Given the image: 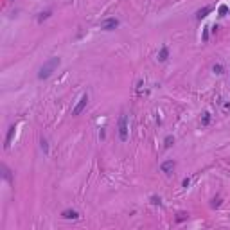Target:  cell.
<instances>
[{"mask_svg":"<svg viewBox=\"0 0 230 230\" xmlns=\"http://www.w3.org/2000/svg\"><path fill=\"white\" fill-rule=\"evenodd\" d=\"M151 203L153 205H162V198L160 196H151Z\"/></svg>","mask_w":230,"mask_h":230,"instance_id":"ac0fdd59","label":"cell"},{"mask_svg":"<svg viewBox=\"0 0 230 230\" xmlns=\"http://www.w3.org/2000/svg\"><path fill=\"white\" fill-rule=\"evenodd\" d=\"M119 138L122 142L128 140V117L124 113L119 117Z\"/></svg>","mask_w":230,"mask_h":230,"instance_id":"7a4b0ae2","label":"cell"},{"mask_svg":"<svg viewBox=\"0 0 230 230\" xmlns=\"http://www.w3.org/2000/svg\"><path fill=\"white\" fill-rule=\"evenodd\" d=\"M212 6H205V7H201V9H198V13H196V18L198 20H203V18H207L210 13H212Z\"/></svg>","mask_w":230,"mask_h":230,"instance_id":"8992f818","label":"cell"},{"mask_svg":"<svg viewBox=\"0 0 230 230\" xmlns=\"http://www.w3.org/2000/svg\"><path fill=\"white\" fill-rule=\"evenodd\" d=\"M167 58H169V47L164 45L162 49H160V52H158V61H160V63H165Z\"/></svg>","mask_w":230,"mask_h":230,"instance_id":"ba28073f","label":"cell"},{"mask_svg":"<svg viewBox=\"0 0 230 230\" xmlns=\"http://www.w3.org/2000/svg\"><path fill=\"white\" fill-rule=\"evenodd\" d=\"M13 137H15V126H11V128L7 129V135H6V144H4V147H6V149H9V147H11V140H13Z\"/></svg>","mask_w":230,"mask_h":230,"instance_id":"9c48e42d","label":"cell"},{"mask_svg":"<svg viewBox=\"0 0 230 230\" xmlns=\"http://www.w3.org/2000/svg\"><path fill=\"white\" fill-rule=\"evenodd\" d=\"M201 124H203V126H209V124H210V113H203V117H201Z\"/></svg>","mask_w":230,"mask_h":230,"instance_id":"2e32d148","label":"cell"},{"mask_svg":"<svg viewBox=\"0 0 230 230\" xmlns=\"http://www.w3.org/2000/svg\"><path fill=\"white\" fill-rule=\"evenodd\" d=\"M61 218H63V219H77V218H79V212L74 210V209H67V210L61 212Z\"/></svg>","mask_w":230,"mask_h":230,"instance_id":"52a82bcc","label":"cell"},{"mask_svg":"<svg viewBox=\"0 0 230 230\" xmlns=\"http://www.w3.org/2000/svg\"><path fill=\"white\" fill-rule=\"evenodd\" d=\"M40 147H42L43 155L49 156V142H47V138H42V140H40Z\"/></svg>","mask_w":230,"mask_h":230,"instance_id":"8fae6325","label":"cell"},{"mask_svg":"<svg viewBox=\"0 0 230 230\" xmlns=\"http://www.w3.org/2000/svg\"><path fill=\"white\" fill-rule=\"evenodd\" d=\"M227 13H228V6H227V4H221V6L218 7V15L223 18V16H227Z\"/></svg>","mask_w":230,"mask_h":230,"instance_id":"4fadbf2b","label":"cell"},{"mask_svg":"<svg viewBox=\"0 0 230 230\" xmlns=\"http://www.w3.org/2000/svg\"><path fill=\"white\" fill-rule=\"evenodd\" d=\"M209 29H210V27H203V36H201L203 43H207V42H209Z\"/></svg>","mask_w":230,"mask_h":230,"instance_id":"e0dca14e","label":"cell"},{"mask_svg":"<svg viewBox=\"0 0 230 230\" xmlns=\"http://www.w3.org/2000/svg\"><path fill=\"white\" fill-rule=\"evenodd\" d=\"M117 27H119V20H117V18H106L101 24V29L102 31H108V33H110V31H115Z\"/></svg>","mask_w":230,"mask_h":230,"instance_id":"277c9868","label":"cell"},{"mask_svg":"<svg viewBox=\"0 0 230 230\" xmlns=\"http://www.w3.org/2000/svg\"><path fill=\"white\" fill-rule=\"evenodd\" d=\"M212 72L216 74V76H221V74H225V68H223L221 63H216V65L212 67Z\"/></svg>","mask_w":230,"mask_h":230,"instance_id":"7c38bea8","label":"cell"},{"mask_svg":"<svg viewBox=\"0 0 230 230\" xmlns=\"http://www.w3.org/2000/svg\"><path fill=\"white\" fill-rule=\"evenodd\" d=\"M51 15H52V11H51V9H49V11H45V13H40V16H38V22L42 24L43 20H47V18L51 16Z\"/></svg>","mask_w":230,"mask_h":230,"instance_id":"5bb4252c","label":"cell"},{"mask_svg":"<svg viewBox=\"0 0 230 230\" xmlns=\"http://www.w3.org/2000/svg\"><path fill=\"white\" fill-rule=\"evenodd\" d=\"M183 219H187V214H180V216H178V218H176V221H183Z\"/></svg>","mask_w":230,"mask_h":230,"instance_id":"7402d4cb","label":"cell"},{"mask_svg":"<svg viewBox=\"0 0 230 230\" xmlns=\"http://www.w3.org/2000/svg\"><path fill=\"white\" fill-rule=\"evenodd\" d=\"M210 29H212V33L216 34V33H218V29H219V25H218V24H214V25L210 27Z\"/></svg>","mask_w":230,"mask_h":230,"instance_id":"603a6c76","label":"cell"},{"mask_svg":"<svg viewBox=\"0 0 230 230\" xmlns=\"http://www.w3.org/2000/svg\"><path fill=\"white\" fill-rule=\"evenodd\" d=\"M189 185H191V178L187 176V178H183V182H182V187H183V189H187Z\"/></svg>","mask_w":230,"mask_h":230,"instance_id":"ffe728a7","label":"cell"},{"mask_svg":"<svg viewBox=\"0 0 230 230\" xmlns=\"http://www.w3.org/2000/svg\"><path fill=\"white\" fill-rule=\"evenodd\" d=\"M174 167H176V162H174V160H165V162H162V165H160V171L165 173V174H171Z\"/></svg>","mask_w":230,"mask_h":230,"instance_id":"5b68a950","label":"cell"},{"mask_svg":"<svg viewBox=\"0 0 230 230\" xmlns=\"http://www.w3.org/2000/svg\"><path fill=\"white\" fill-rule=\"evenodd\" d=\"M60 63H61L60 58H51V60H47L42 65L40 72H38V79H40V81H43V79H49V77L54 74V70L60 67Z\"/></svg>","mask_w":230,"mask_h":230,"instance_id":"6da1fadb","label":"cell"},{"mask_svg":"<svg viewBox=\"0 0 230 230\" xmlns=\"http://www.w3.org/2000/svg\"><path fill=\"white\" fill-rule=\"evenodd\" d=\"M86 104H88V94H83V95H81V99H79V102H77L76 106H74V110H72V115H74V117L81 115V111L86 108Z\"/></svg>","mask_w":230,"mask_h":230,"instance_id":"3957f363","label":"cell"},{"mask_svg":"<svg viewBox=\"0 0 230 230\" xmlns=\"http://www.w3.org/2000/svg\"><path fill=\"white\" fill-rule=\"evenodd\" d=\"M2 171H4V178L7 180V183L13 185V174H11V171H9L7 165H2Z\"/></svg>","mask_w":230,"mask_h":230,"instance_id":"30bf717a","label":"cell"},{"mask_svg":"<svg viewBox=\"0 0 230 230\" xmlns=\"http://www.w3.org/2000/svg\"><path fill=\"white\" fill-rule=\"evenodd\" d=\"M104 129H106V128L99 129V138H101V140H104V137H106V131H104Z\"/></svg>","mask_w":230,"mask_h":230,"instance_id":"44dd1931","label":"cell"},{"mask_svg":"<svg viewBox=\"0 0 230 230\" xmlns=\"http://www.w3.org/2000/svg\"><path fill=\"white\" fill-rule=\"evenodd\" d=\"M173 144H174V137L167 135V137H165V140H164V146H165V147H171Z\"/></svg>","mask_w":230,"mask_h":230,"instance_id":"9a60e30c","label":"cell"},{"mask_svg":"<svg viewBox=\"0 0 230 230\" xmlns=\"http://www.w3.org/2000/svg\"><path fill=\"white\" fill-rule=\"evenodd\" d=\"M212 209H218V207H219V205H221V198H214L212 200Z\"/></svg>","mask_w":230,"mask_h":230,"instance_id":"d6986e66","label":"cell"}]
</instances>
